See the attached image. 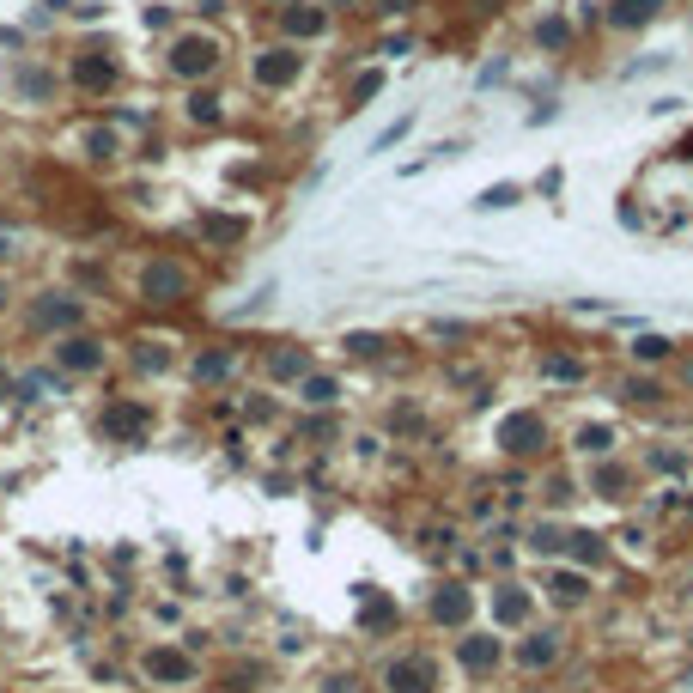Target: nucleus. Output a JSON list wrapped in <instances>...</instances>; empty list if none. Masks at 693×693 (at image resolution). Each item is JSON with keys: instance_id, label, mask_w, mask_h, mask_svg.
Segmentation results:
<instances>
[{"instance_id": "f257e3e1", "label": "nucleus", "mask_w": 693, "mask_h": 693, "mask_svg": "<svg viewBox=\"0 0 693 693\" xmlns=\"http://www.w3.org/2000/svg\"><path fill=\"white\" fill-rule=\"evenodd\" d=\"M225 61H231V43H225V31H213V25H183V31H171L165 37V49H159V73L171 86H219V73H225Z\"/></svg>"}, {"instance_id": "f03ea898", "label": "nucleus", "mask_w": 693, "mask_h": 693, "mask_svg": "<svg viewBox=\"0 0 693 693\" xmlns=\"http://www.w3.org/2000/svg\"><path fill=\"white\" fill-rule=\"evenodd\" d=\"M444 651L426 639H390L383 657L371 663V687L377 693H444Z\"/></svg>"}, {"instance_id": "7ed1b4c3", "label": "nucleus", "mask_w": 693, "mask_h": 693, "mask_svg": "<svg viewBox=\"0 0 693 693\" xmlns=\"http://www.w3.org/2000/svg\"><path fill=\"white\" fill-rule=\"evenodd\" d=\"M134 304H146V311H183V304H195L201 292V268L177 250H146L134 262Z\"/></svg>"}, {"instance_id": "20e7f679", "label": "nucleus", "mask_w": 693, "mask_h": 693, "mask_svg": "<svg viewBox=\"0 0 693 693\" xmlns=\"http://www.w3.org/2000/svg\"><path fill=\"white\" fill-rule=\"evenodd\" d=\"M414 621L432 633V639H456L481 621V584L475 578H456V572H438L420 602H414Z\"/></svg>"}, {"instance_id": "39448f33", "label": "nucleus", "mask_w": 693, "mask_h": 693, "mask_svg": "<svg viewBox=\"0 0 693 693\" xmlns=\"http://www.w3.org/2000/svg\"><path fill=\"white\" fill-rule=\"evenodd\" d=\"M444 669L462 681V687H493L511 675V639L487 621H475L469 633H456L444 639Z\"/></svg>"}, {"instance_id": "423d86ee", "label": "nucleus", "mask_w": 693, "mask_h": 693, "mask_svg": "<svg viewBox=\"0 0 693 693\" xmlns=\"http://www.w3.org/2000/svg\"><path fill=\"white\" fill-rule=\"evenodd\" d=\"M572 621H529L523 633H511V681H554L566 663H572Z\"/></svg>"}, {"instance_id": "0eeeda50", "label": "nucleus", "mask_w": 693, "mask_h": 693, "mask_svg": "<svg viewBox=\"0 0 693 693\" xmlns=\"http://www.w3.org/2000/svg\"><path fill=\"white\" fill-rule=\"evenodd\" d=\"M493 450H499L505 462H529V469H542V462L560 456V420H554L542 402L511 408V414L493 426Z\"/></svg>"}, {"instance_id": "6e6552de", "label": "nucleus", "mask_w": 693, "mask_h": 693, "mask_svg": "<svg viewBox=\"0 0 693 693\" xmlns=\"http://www.w3.org/2000/svg\"><path fill=\"white\" fill-rule=\"evenodd\" d=\"M86 323H92V304L80 286H37L31 298H19V335L31 341H61Z\"/></svg>"}, {"instance_id": "1a4fd4ad", "label": "nucleus", "mask_w": 693, "mask_h": 693, "mask_svg": "<svg viewBox=\"0 0 693 693\" xmlns=\"http://www.w3.org/2000/svg\"><path fill=\"white\" fill-rule=\"evenodd\" d=\"M195 396H225V390H238V383L250 377V347L244 341H231V335H213L201 347L183 353V371H177Z\"/></svg>"}, {"instance_id": "9d476101", "label": "nucleus", "mask_w": 693, "mask_h": 693, "mask_svg": "<svg viewBox=\"0 0 693 693\" xmlns=\"http://www.w3.org/2000/svg\"><path fill=\"white\" fill-rule=\"evenodd\" d=\"M602 390L614 402V414L627 420H669L675 414V390H669V371H639V365H614L602 371Z\"/></svg>"}, {"instance_id": "9b49d317", "label": "nucleus", "mask_w": 693, "mask_h": 693, "mask_svg": "<svg viewBox=\"0 0 693 693\" xmlns=\"http://www.w3.org/2000/svg\"><path fill=\"white\" fill-rule=\"evenodd\" d=\"M633 450V420L627 414H566L560 420V456L566 462H602V456H627Z\"/></svg>"}, {"instance_id": "f8f14e48", "label": "nucleus", "mask_w": 693, "mask_h": 693, "mask_svg": "<svg viewBox=\"0 0 693 693\" xmlns=\"http://www.w3.org/2000/svg\"><path fill=\"white\" fill-rule=\"evenodd\" d=\"M529 371H535V383H542L548 396H584V390H596V383H602L596 353L578 347V341H542V347H535V359H529Z\"/></svg>"}, {"instance_id": "ddd939ff", "label": "nucleus", "mask_w": 693, "mask_h": 693, "mask_svg": "<svg viewBox=\"0 0 693 693\" xmlns=\"http://www.w3.org/2000/svg\"><path fill=\"white\" fill-rule=\"evenodd\" d=\"M535 590H542V614H554V621H584V614L608 596L596 572L566 566V560H548L542 572H535Z\"/></svg>"}, {"instance_id": "4468645a", "label": "nucleus", "mask_w": 693, "mask_h": 693, "mask_svg": "<svg viewBox=\"0 0 693 693\" xmlns=\"http://www.w3.org/2000/svg\"><path fill=\"white\" fill-rule=\"evenodd\" d=\"M134 675H140V687H159V693H189V687H201L207 657H201V651H189V639H152V645H140Z\"/></svg>"}, {"instance_id": "2eb2a0df", "label": "nucleus", "mask_w": 693, "mask_h": 693, "mask_svg": "<svg viewBox=\"0 0 693 693\" xmlns=\"http://www.w3.org/2000/svg\"><path fill=\"white\" fill-rule=\"evenodd\" d=\"M304 73H311V49H292V43H280V37H268V43H256V49L244 55V80H250V92H262V98H292V92L304 86Z\"/></svg>"}, {"instance_id": "dca6fc26", "label": "nucleus", "mask_w": 693, "mask_h": 693, "mask_svg": "<svg viewBox=\"0 0 693 693\" xmlns=\"http://www.w3.org/2000/svg\"><path fill=\"white\" fill-rule=\"evenodd\" d=\"M122 55L104 49V43H80L67 61H61V80H67V98H80V104H104L122 92Z\"/></svg>"}, {"instance_id": "f3484780", "label": "nucleus", "mask_w": 693, "mask_h": 693, "mask_svg": "<svg viewBox=\"0 0 693 693\" xmlns=\"http://www.w3.org/2000/svg\"><path fill=\"white\" fill-rule=\"evenodd\" d=\"M92 426H98L104 444L140 450V444H152V432H159V402L140 396V390H116V396H104V408H98Z\"/></svg>"}, {"instance_id": "a211bd4d", "label": "nucleus", "mask_w": 693, "mask_h": 693, "mask_svg": "<svg viewBox=\"0 0 693 693\" xmlns=\"http://www.w3.org/2000/svg\"><path fill=\"white\" fill-rule=\"evenodd\" d=\"M481 614H487V627H499L505 639L523 633L529 621H542V590H535V578L511 572V578H487L481 584Z\"/></svg>"}, {"instance_id": "6ab92c4d", "label": "nucleus", "mask_w": 693, "mask_h": 693, "mask_svg": "<svg viewBox=\"0 0 693 693\" xmlns=\"http://www.w3.org/2000/svg\"><path fill=\"white\" fill-rule=\"evenodd\" d=\"M317 365H323V359H317L311 341H262V347H250V371H256V383H268V390H280V396H292Z\"/></svg>"}, {"instance_id": "aec40b11", "label": "nucleus", "mask_w": 693, "mask_h": 693, "mask_svg": "<svg viewBox=\"0 0 693 693\" xmlns=\"http://www.w3.org/2000/svg\"><path fill=\"white\" fill-rule=\"evenodd\" d=\"M578 481H584V499H602L608 511H633V505H639V493H645V475H639L633 450H627V456L584 462V469H578Z\"/></svg>"}, {"instance_id": "412c9836", "label": "nucleus", "mask_w": 693, "mask_h": 693, "mask_svg": "<svg viewBox=\"0 0 693 693\" xmlns=\"http://www.w3.org/2000/svg\"><path fill=\"white\" fill-rule=\"evenodd\" d=\"M7 92H13V110H37V116H49V110H61L67 80H61V67H55V61L19 55L13 73H7Z\"/></svg>"}, {"instance_id": "4be33fe9", "label": "nucleus", "mask_w": 693, "mask_h": 693, "mask_svg": "<svg viewBox=\"0 0 693 693\" xmlns=\"http://www.w3.org/2000/svg\"><path fill=\"white\" fill-rule=\"evenodd\" d=\"M110 359H116V341H104L98 329H73V335L49 341V365H55V371H67L73 383L104 377V371H110Z\"/></svg>"}, {"instance_id": "5701e85b", "label": "nucleus", "mask_w": 693, "mask_h": 693, "mask_svg": "<svg viewBox=\"0 0 693 693\" xmlns=\"http://www.w3.org/2000/svg\"><path fill=\"white\" fill-rule=\"evenodd\" d=\"M335 25H341V19L323 7V0H280V7H274V37L292 43V49H317V43H329Z\"/></svg>"}, {"instance_id": "b1692460", "label": "nucleus", "mask_w": 693, "mask_h": 693, "mask_svg": "<svg viewBox=\"0 0 693 693\" xmlns=\"http://www.w3.org/2000/svg\"><path fill=\"white\" fill-rule=\"evenodd\" d=\"M633 462H639L645 487H657V481L693 487V438H633Z\"/></svg>"}, {"instance_id": "393cba45", "label": "nucleus", "mask_w": 693, "mask_h": 693, "mask_svg": "<svg viewBox=\"0 0 693 693\" xmlns=\"http://www.w3.org/2000/svg\"><path fill=\"white\" fill-rule=\"evenodd\" d=\"M122 365H128L140 383H165V377L183 371V347H177L171 335H159V329H146V335H128V341H122Z\"/></svg>"}, {"instance_id": "a878e982", "label": "nucleus", "mask_w": 693, "mask_h": 693, "mask_svg": "<svg viewBox=\"0 0 693 693\" xmlns=\"http://www.w3.org/2000/svg\"><path fill=\"white\" fill-rule=\"evenodd\" d=\"M67 146H73V159H80V165H92V171H116V165L128 159V146H134V140H128L110 116H98V122H80V128H73Z\"/></svg>"}, {"instance_id": "bb28decb", "label": "nucleus", "mask_w": 693, "mask_h": 693, "mask_svg": "<svg viewBox=\"0 0 693 693\" xmlns=\"http://www.w3.org/2000/svg\"><path fill=\"white\" fill-rule=\"evenodd\" d=\"M584 505V481H578V462L554 456L535 469V511H548V517H572Z\"/></svg>"}, {"instance_id": "cd10ccee", "label": "nucleus", "mask_w": 693, "mask_h": 693, "mask_svg": "<svg viewBox=\"0 0 693 693\" xmlns=\"http://www.w3.org/2000/svg\"><path fill=\"white\" fill-rule=\"evenodd\" d=\"M171 110H177V128H189V134H219V128H231V98H225V86H189Z\"/></svg>"}, {"instance_id": "c85d7f7f", "label": "nucleus", "mask_w": 693, "mask_h": 693, "mask_svg": "<svg viewBox=\"0 0 693 693\" xmlns=\"http://www.w3.org/2000/svg\"><path fill=\"white\" fill-rule=\"evenodd\" d=\"M523 43H529L535 55H548V61H566V55L578 49V19H572L566 7H548V13H535V19L523 25Z\"/></svg>"}, {"instance_id": "c756f323", "label": "nucleus", "mask_w": 693, "mask_h": 693, "mask_svg": "<svg viewBox=\"0 0 693 693\" xmlns=\"http://www.w3.org/2000/svg\"><path fill=\"white\" fill-rule=\"evenodd\" d=\"M359 639H402V627H408V608L396 602V596H383V590H359Z\"/></svg>"}, {"instance_id": "7c9ffc66", "label": "nucleus", "mask_w": 693, "mask_h": 693, "mask_svg": "<svg viewBox=\"0 0 693 693\" xmlns=\"http://www.w3.org/2000/svg\"><path fill=\"white\" fill-rule=\"evenodd\" d=\"M566 566H584V572H608L614 566V535L608 529H596V523H578L572 517V529H566V554H560Z\"/></svg>"}, {"instance_id": "2f4dec72", "label": "nucleus", "mask_w": 693, "mask_h": 693, "mask_svg": "<svg viewBox=\"0 0 693 693\" xmlns=\"http://www.w3.org/2000/svg\"><path fill=\"white\" fill-rule=\"evenodd\" d=\"M481 335H487V329H481L475 317H426V323L414 329V341L432 347V353H444V359H450V353H475Z\"/></svg>"}, {"instance_id": "473e14b6", "label": "nucleus", "mask_w": 693, "mask_h": 693, "mask_svg": "<svg viewBox=\"0 0 693 693\" xmlns=\"http://www.w3.org/2000/svg\"><path fill=\"white\" fill-rule=\"evenodd\" d=\"M335 347H341V359H347V365L383 371V365H390V359L402 353V335H390V329H347Z\"/></svg>"}, {"instance_id": "72a5a7b5", "label": "nucleus", "mask_w": 693, "mask_h": 693, "mask_svg": "<svg viewBox=\"0 0 693 693\" xmlns=\"http://www.w3.org/2000/svg\"><path fill=\"white\" fill-rule=\"evenodd\" d=\"M292 402H298V414H341V408H347V377L329 371V365H317V371L292 390Z\"/></svg>"}, {"instance_id": "f704fd0d", "label": "nucleus", "mask_w": 693, "mask_h": 693, "mask_svg": "<svg viewBox=\"0 0 693 693\" xmlns=\"http://www.w3.org/2000/svg\"><path fill=\"white\" fill-rule=\"evenodd\" d=\"M250 219L244 213H225V207H207L201 219H195V238L207 244V250H219V256H231V250H244L250 244Z\"/></svg>"}, {"instance_id": "c9c22d12", "label": "nucleus", "mask_w": 693, "mask_h": 693, "mask_svg": "<svg viewBox=\"0 0 693 693\" xmlns=\"http://www.w3.org/2000/svg\"><path fill=\"white\" fill-rule=\"evenodd\" d=\"M566 529H572V517H548V511H529L523 517V560H560L566 554Z\"/></svg>"}, {"instance_id": "e433bc0d", "label": "nucleus", "mask_w": 693, "mask_h": 693, "mask_svg": "<svg viewBox=\"0 0 693 693\" xmlns=\"http://www.w3.org/2000/svg\"><path fill=\"white\" fill-rule=\"evenodd\" d=\"M675 353H681V341L663 335V329H633V335L621 341V365H639V371H669Z\"/></svg>"}, {"instance_id": "4c0bfd02", "label": "nucleus", "mask_w": 693, "mask_h": 693, "mask_svg": "<svg viewBox=\"0 0 693 693\" xmlns=\"http://www.w3.org/2000/svg\"><path fill=\"white\" fill-rule=\"evenodd\" d=\"M608 535H614V560H651L657 542H663V529L645 511H621V523H614Z\"/></svg>"}, {"instance_id": "58836bf2", "label": "nucleus", "mask_w": 693, "mask_h": 693, "mask_svg": "<svg viewBox=\"0 0 693 693\" xmlns=\"http://www.w3.org/2000/svg\"><path fill=\"white\" fill-rule=\"evenodd\" d=\"M505 505H499V487H493V475H475V481H462V499H456V523L469 529V535H481L493 517H499Z\"/></svg>"}, {"instance_id": "ea45409f", "label": "nucleus", "mask_w": 693, "mask_h": 693, "mask_svg": "<svg viewBox=\"0 0 693 693\" xmlns=\"http://www.w3.org/2000/svg\"><path fill=\"white\" fill-rule=\"evenodd\" d=\"M663 13H669V0H608V7H602V31L639 37V31H651Z\"/></svg>"}, {"instance_id": "a19ab883", "label": "nucleus", "mask_w": 693, "mask_h": 693, "mask_svg": "<svg viewBox=\"0 0 693 693\" xmlns=\"http://www.w3.org/2000/svg\"><path fill=\"white\" fill-rule=\"evenodd\" d=\"M493 487H499V505H505V511H517V517L535 511V469H529V462H499Z\"/></svg>"}, {"instance_id": "79ce46f5", "label": "nucleus", "mask_w": 693, "mask_h": 693, "mask_svg": "<svg viewBox=\"0 0 693 693\" xmlns=\"http://www.w3.org/2000/svg\"><path fill=\"white\" fill-rule=\"evenodd\" d=\"M311 693H377V687H371V669H359V663H329V669L311 681Z\"/></svg>"}, {"instance_id": "37998d69", "label": "nucleus", "mask_w": 693, "mask_h": 693, "mask_svg": "<svg viewBox=\"0 0 693 693\" xmlns=\"http://www.w3.org/2000/svg\"><path fill=\"white\" fill-rule=\"evenodd\" d=\"M377 92H383V67H359L353 80L341 86V116H359V110H365Z\"/></svg>"}, {"instance_id": "c03bdc74", "label": "nucleus", "mask_w": 693, "mask_h": 693, "mask_svg": "<svg viewBox=\"0 0 693 693\" xmlns=\"http://www.w3.org/2000/svg\"><path fill=\"white\" fill-rule=\"evenodd\" d=\"M238 420H244V426H274V420H280V390H268V383L244 390V402H238Z\"/></svg>"}, {"instance_id": "a18cd8bd", "label": "nucleus", "mask_w": 693, "mask_h": 693, "mask_svg": "<svg viewBox=\"0 0 693 693\" xmlns=\"http://www.w3.org/2000/svg\"><path fill=\"white\" fill-rule=\"evenodd\" d=\"M341 450H347L353 462H390V450H396V444L383 438L377 426H359V432H347V444H341Z\"/></svg>"}, {"instance_id": "49530a36", "label": "nucleus", "mask_w": 693, "mask_h": 693, "mask_svg": "<svg viewBox=\"0 0 693 693\" xmlns=\"http://www.w3.org/2000/svg\"><path fill=\"white\" fill-rule=\"evenodd\" d=\"M517 201H529V183H487V189L475 195V213H505V207H517Z\"/></svg>"}, {"instance_id": "de8ad7c7", "label": "nucleus", "mask_w": 693, "mask_h": 693, "mask_svg": "<svg viewBox=\"0 0 693 693\" xmlns=\"http://www.w3.org/2000/svg\"><path fill=\"white\" fill-rule=\"evenodd\" d=\"M669 390L681 396V402H693V347L681 341V353H675V365H669Z\"/></svg>"}, {"instance_id": "09e8293b", "label": "nucleus", "mask_w": 693, "mask_h": 693, "mask_svg": "<svg viewBox=\"0 0 693 693\" xmlns=\"http://www.w3.org/2000/svg\"><path fill=\"white\" fill-rule=\"evenodd\" d=\"M614 219H621V225H627V231H651V213H645V207H639V195H633V189H627V195H621V201H614Z\"/></svg>"}, {"instance_id": "8fccbe9b", "label": "nucleus", "mask_w": 693, "mask_h": 693, "mask_svg": "<svg viewBox=\"0 0 693 693\" xmlns=\"http://www.w3.org/2000/svg\"><path fill=\"white\" fill-rule=\"evenodd\" d=\"M408 134H414V116H396V122H390V128H383V134H377V140H371V152H390V146H402V140H408Z\"/></svg>"}, {"instance_id": "3c124183", "label": "nucleus", "mask_w": 693, "mask_h": 693, "mask_svg": "<svg viewBox=\"0 0 693 693\" xmlns=\"http://www.w3.org/2000/svg\"><path fill=\"white\" fill-rule=\"evenodd\" d=\"M505 73H511V61H505V55H493V61H487L481 73H475V86L487 92V86H499V80H505Z\"/></svg>"}, {"instance_id": "603ef678", "label": "nucleus", "mask_w": 693, "mask_h": 693, "mask_svg": "<svg viewBox=\"0 0 693 693\" xmlns=\"http://www.w3.org/2000/svg\"><path fill=\"white\" fill-rule=\"evenodd\" d=\"M371 13H377V19H408L414 0H371Z\"/></svg>"}, {"instance_id": "864d4df0", "label": "nucleus", "mask_w": 693, "mask_h": 693, "mask_svg": "<svg viewBox=\"0 0 693 693\" xmlns=\"http://www.w3.org/2000/svg\"><path fill=\"white\" fill-rule=\"evenodd\" d=\"M408 49H414V31H390L377 43V55H408Z\"/></svg>"}, {"instance_id": "5fc2aeb1", "label": "nucleus", "mask_w": 693, "mask_h": 693, "mask_svg": "<svg viewBox=\"0 0 693 693\" xmlns=\"http://www.w3.org/2000/svg\"><path fill=\"white\" fill-rule=\"evenodd\" d=\"M323 7H329L335 19H353V13H371V0H323Z\"/></svg>"}, {"instance_id": "6e6d98bb", "label": "nucleus", "mask_w": 693, "mask_h": 693, "mask_svg": "<svg viewBox=\"0 0 693 693\" xmlns=\"http://www.w3.org/2000/svg\"><path fill=\"white\" fill-rule=\"evenodd\" d=\"M13 304H19V286H13V274H7V268H0V317H7Z\"/></svg>"}, {"instance_id": "4d7b16f0", "label": "nucleus", "mask_w": 693, "mask_h": 693, "mask_svg": "<svg viewBox=\"0 0 693 693\" xmlns=\"http://www.w3.org/2000/svg\"><path fill=\"white\" fill-rule=\"evenodd\" d=\"M554 116H560V104H554V98H542V104L529 110V128H542V122H554Z\"/></svg>"}, {"instance_id": "13d9d810", "label": "nucleus", "mask_w": 693, "mask_h": 693, "mask_svg": "<svg viewBox=\"0 0 693 693\" xmlns=\"http://www.w3.org/2000/svg\"><path fill=\"white\" fill-rule=\"evenodd\" d=\"M529 195H560V165L554 171H542V177H535V189Z\"/></svg>"}, {"instance_id": "bf43d9fd", "label": "nucleus", "mask_w": 693, "mask_h": 693, "mask_svg": "<svg viewBox=\"0 0 693 693\" xmlns=\"http://www.w3.org/2000/svg\"><path fill=\"white\" fill-rule=\"evenodd\" d=\"M152 621H165V627H177V621H183V608H177V602H152Z\"/></svg>"}, {"instance_id": "052dcab7", "label": "nucleus", "mask_w": 693, "mask_h": 693, "mask_svg": "<svg viewBox=\"0 0 693 693\" xmlns=\"http://www.w3.org/2000/svg\"><path fill=\"white\" fill-rule=\"evenodd\" d=\"M675 596L693 608V566H681V572H675Z\"/></svg>"}, {"instance_id": "680f3d73", "label": "nucleus", "mask_w": 693, "mask_h": 693, "mask_svg": "<svg viewBox=\"0 0 693 693\" xmlns=\"http://www.w3.org/2000/svg\"><path fill=\"white\" fill-rule=\"evenodd\" d=\"M517 693H554L548 681H517Z\"/></svg>"}]
</instances>
